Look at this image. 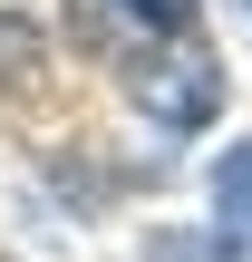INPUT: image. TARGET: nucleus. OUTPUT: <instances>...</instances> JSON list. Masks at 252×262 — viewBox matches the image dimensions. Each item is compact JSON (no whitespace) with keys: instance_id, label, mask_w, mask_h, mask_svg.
<instances>
[{"instance_id":"3","label":"nucleus","mask_w":252,"mask_h":262,"mask_svg":"<svg viewBox=\"0 0 252 262\" xmlns=\"http://www.w3.org/2000/svg\"><path fill=\"white\" fill-rule=\"evenodd\" d=\"M146 262H252V253H233V233H214V243H194V233H155Z\"/></svg>"},{"instance_id":"2","label":"nucleus","mask_w":252,"mask_h":262,"mask_svg":"<svg viewBox=\"0 0 252 262\" xmlns=\"http://www.w3.org/2000/svg\"><path fill=\"white\" fill-rule=\"evenodd\" d=\"M204 185H214V224H223L233 243H252V136H233V146L214 156Z\"/></svg>"},{"instance_id":"4","label":"nucleus","mask_w":252,"mask_h":262,"mask_svg":"<svg viewBox=\"0 0 252 262\" xmlns=\"http://www.w3.org/2000/svg\"><path fill=\"white\" fill-rule=\"evenodd\" d=\"M126 19H136L146 39H185V29H194V0H126Z\"/></svg>"},{"instance_id":"1","label":"nucleus","mask_w":252,"mask_h":262,"mask_svg":"<svg viewBox=\"0 0 252 262\" xmlns=\"http://www.w3.org/2000/svg\"><path fill=\"white\" fill-rule=\"evenodd\" d=\"M136 107L155 117V126H204L214 117V97H223V78L204 68V58H136Z\"/></svg>"}]
</instances>
